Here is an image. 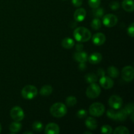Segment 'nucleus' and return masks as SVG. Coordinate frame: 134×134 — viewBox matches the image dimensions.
<instances>
[{
  "label": "nucleus",
  "mask_w": 134,
  "mask_h": 134,
  "mask_svg": "<svg viewBox=\"0 0 134 134\" xmlns=\"http://www.w3.org/2000/svg\"><path fill=\"white\" fill-rule=\"evenodd\" d=\"M21 128H22V124L17 121L13 122L9 126V130L13 133H18L20 131Z\"/></svg>",
  "instance_id": "aec40b11"
},
{
  "label": "nucleus",
  "mask_w": 134,
  "mask_h": 134,
  "mask_svg": "<svg viewBox=\"0 0 134 134\" xmlns=\"http://www.w3.org/2000/svg\"><path fill=\"white\" fill-rule=\"evenodd\" d=\"M85 126L89 130H95L98 127V122L94 118L89 116L85 120Z\"/></svg>",
  "instance_id": "dca6fc26"
},
{
  "label": "nucleus",
  "mask_w": 134,
  "mask_h": 134,
  "mask_svg": "<svg viewBox=\"0 0 134 134\" xmlns=\"http://www.w3.org/2000/svg\"><path fill=\"white\" fill-rule=\"evenodd\" d=\"M92 13L95 18H102L104 15V10H103V8H101L99 7L95 8V9H93Z\"/></svg>",
  "instance_id": "b1692460"
},
{
  "label": "nucleus",
  "mask_w": 134,
  "mask_h": 134,
  "mask_svg": "<svg viewBox=\"0 0 134 134\" xmlns=\"http://www.w3.org/2000/svg\"><path fill=\"white\" fill-rule=\"evenodd\" d=\"M122 7L124 10L132 13L134 10V3L133 0H124L122 3Z\"/></svg>",
  "instance_id": "f3484780"
},
{
  "label": "nucleus",
  "mask_w": 134,
  "mask_h": 134,
  "mask_svg": "<svg viewBox=\"0 0 134 134\" xmlns=\"http://www.w3.org/2000/svg\"><path fill=\"white\" fill-rule=\"evenodd\" d=\"M91 27L94 30H99L102 27V22L98 18H94L91 22Z\"/></svg>",
  "instance_id": "393cba45"
},
{
  "label": "nucleus",
  "mask_w": 134,
  "mask_h": 134,
  "mask_svg": "<svg viewBox=\"0 0 134 134\" xmlns=\"http://www.w3.org/2000/svg\"><path fill=\"white\" fill-rule=\"evenodd\" d=\"M107 73L109 76L111 78H117L119 75V69L115 66H110L107 69Z\"/></svg>",
  "instance_id": "4be33fe9"
},
{
  "label": "nucleus",
  "mask_w": 134,
  "mask_h": 134,
  "mask_svg": "<svg viewBox=\"0 0 134 134\" xmlns=\"http://www.w3.org/2000/svg\"><path fill=\"white\" fill-rule=\"evenodd\" d=\"M127 33H128V35L130 36L131 37H133L134 36V24L132 23L130 26L128 27L127 30Z\"/></svg>",
  "instance_id": "f704fd0d"
},
{
  "label": "nucleus",
  "mask_w": 134,
  "mask_h": 134,
  "mask_svg": "<svg viewBox=\"0 0 134 134\" xmlns=\"http://www.w3.org/2000/svg\"><path fill=\"white\" fill-rule=\"evenodd\" d=\"M109 7L111 8V10H116L119 9L120 7V3L118 1H112L111 3L109 4Z\"/></svg>",
  "instance_id": "72a5a7b5"
},
{
  "label": "nucleus",
  "mask_w": 134,
  "mask_h": 134,
  "mask_svg": "<svg viewBox=\"0 0 134 134\" xmlns=\"http://www.w3.org/2000/svg\"><path fill=\"white\" fill-rule=\"evenodd\" d=\"M133 115H134L133 113L131 114V119H132V122H133Z\"/></svg>",
  "instance_id": "ea45409f"
},
{
  "label": "nucleus",
  "mask_w": 134,
  "mask_h": 134,
  "mask_svg": "<svg viewBox=\"0 0 134 134\" xmlns=\"http://www.w3.org/2000/svg\"><path fill=\"white\" fill-rule=\"evenodd\" d=\"M38 90L34 85H26L22 88L21 94L24 99H32L37 95Z\"/></svg>",
  "instance_id": "7ed1b4c3"
},
{
  "label": "nucleus",
  "mask_w": 134,
  "mask_h": 134,
  "mask_svg": "<svg viewBox=\"0 0 134 134\" xmlns=\"http://www.w3.org/2000/svg\"><path fill=\"white\" fill-rule=\"evenodd\" d=\"M76 48V50H77V52H79V51H82V50H83V44H81V43H79V44H77V45H76L75 47Z\"/></svg>",
  "instance_id": "4c0bfd02"
},
{
  "label": "nucleus",
  "mask_w": 134,
  "mask_h": 134,
  "mask_svg": "<svg viewBox=\"0 0 134 134\" xmlns=\"http://www.w3.org/2000/svg\"><path fill=\"white\" fill-rule=\"evenodd\" d=\"M74 45L75 41L73 39L70 37L64 38L62 41V46L66 49H70V48H73Z\"/></svg>",
  "instance_id": "a211bd4d"
},
{
  "label": "nucleus",
  "mask_w": 134,
  "mask_h": 134,
  "mask_svg": "<svg viewBox=\"0 0 134 134\" xmlns=\"http://www.w3.org/2000/svg\"><path fill=\"white\" fill-rule=\"evenodd\" d=\"M86 116H87V111L85 109H80L77 113V116L79 119H84L86 118Z\"/></svg>",
  "instance_id": "473e14b6"
},
{
  "label": "nucleus",
  "mask_w": 134,
  "mask_h": 134,
  "mask_svg": "<svg viewBox=\"0 0 134 134\" xmlns=\"http://www.w3.org/2000/svg\"><path fill=\"white\" fill-rule=\"evenodd\" d=\"M75 60L79 63H85L88 60V54L83 51H79L74 54L73 56Z\"/></svg>",
  "instance_id": "2eb2a0df"
},
{
  "label": "nucleus",
  "mask_w": 134,
  "mask_h": 134,
  "mask_svg": "<svg viewBox=\"0 0 134 134\" xmlns=\"http://www.w3.org/2000/svg\"><path fill=\"white\" fill-rule=\"evenodd\" d=\"M109 105L112 109L115 110L119 109L123 104L122 99L117 95H113L109 98L108 101Z\"/></svg>",
  "instance_id": "6e6552de"
},
{
  "label": "nucleus",
  "mask_w": 134,
  "mask_h": 134,
  "mask_svg": "<svg viewBox=\"0 0 134 134\" xmlns=\"http://www.w3.org/2000/svg\"><path fill=\"white\" fill-rule=\"evenodd\" d=\"M124 110L126 112V113L128 114V115H131L132 113H133V110H134V105L133 103H128V105H126L124 108Z\"/></svg>",
  "instance_id": "7c9ffc66"
},
{
  "label": "nucleus",
  "mask_w": 134,
  "mask_h": 134,
  "mask_svg": "<svg viewBox=\"0 0 134 134\" xmlns=\"http://www.w3.org/2000/svg\"><path fill=\"white\" fill-rule=\"evenodd\" d=\"M73 36L77 41L84 43L88 41L92 37V34L88 29L85 27H77L73 31Z\"/></svg>",
  "instance_id": "f257e3e1"
},
{
  "label": "nucleus",
  "mask_w": 134,
  "mask_h": 134,
  "mask_svg": "<svg viewBox=\"0 0 134 134\" xmlns=\"http://www.w3.org/2000/svg\"><path fill=\"white\" fill-rule=\"evenodd\" d=\"M85 81L87 83H94L98 81V76L93 73H89L85 75Z\"/></svg>",
  "instance_id": "5701e85b"
},
{
  "label": "nucleus",
  "mask_w": 134,
  "mask_h": 134,
  "mask_svg": "<svg viewBox=\"0 0 134 134\" xmlns=\"http://www.w3.org/2000/svg\"><path fill=\"white\" fill-rule=\"evenodd\" d=\"M99 84L105 89H111L113 86L114 82L112 80V79L109 77H100L99 79Z\"/></svg>",
  "instance_id": "9d476101"
},
{
  "label": "nucleus",
  "mask_w": 134,
  "mask_h": 134,
  "mask_svg": "<svg viewBox=\"0 0 134 134\" xmlns=\"http://www.w3.org/2000/svg\"><path fill=\"white\" fill-rule=\"evenodd\" d=\"M101 93V88L97 84H90V86L87 88L86 91V95L90 99H95L98 98Z\"/></svg>",
  "instance_id": "39448f33"
},
{
  "label": "nucleus",
  "mask_w": 134,
  "mask_h": 134,
  "mask_svg": "<svg viewBox=\"0 0 134 134\" xmlns=\"http://www.w3.org/2000/svg\"><path fill=\"white\" fill-rule=\"evenodd\" d=\"M32 128L36 132H41L43 129V124L41 122L36 121L33 123Z\"/></svg>",
  "instance_id": "cd10ccee"
},
{
  "label": "nucleus",
  "mask_w": 134,
  "mask_h": 134,
  "mask_svg": "<svg viewBox=\"0 0 134 134\" xmlns=\"http://www.w3.org/2000/svg\"><path fill=\"white\" fill-rule=\"evenodd\" d=\"M85 134H86V133H90V134H92L91 132H85V133H84Z\"/></svg>",
  "instance_id": "79ce46f5"
},
{
  "label": "nucleus",
  "mask_w": 134,
  "mask_h": 134,
  "mask_svg": "<svg viewBox=\"0 0 134 134\" xmlns=\"http://www.w3.org/2000/svg\"><path fill=\"white\" fill-rule=\"evenodd\" d=\"M114 134H129L130 131L125 126H119L115 128L113 132Z\"/></svg>",
  "instance_id": "bb28decb"
},
{
  "label": "nucleus",
  "mask_w": 134,
  "mask_h": 134,
  "mask_svg": "<svg viewBox=\"0 0 134 134\" xmlns=\"http://www.w3.org/2000/svg\"><path fill=\"white\" fill-rule=\"evenodd\" d=\"M65 103H66V105L68 107H73L77 103V98L75 96H68L65 99Z\"/></svg>",
  "instance_id": "a878e982"
},
{
  "label": "nucleus",
  "mask_w": 134,
  "mask_h": 134,
  "mask_svg": "<svg viewBox=\"0 0 134 134\" xmlns=\"http://www.w3.org/2000/svg\"><path fill=\"white\" fill-rule=\"evenodd\" d=\"M106 37L102 33H97L94 34L92 37V42L95 45L101 46L105 42Z\"/></svg>",
  "instance_id": "f8f14e48"
},
{
  "label": "nucleus",
  "mask_w": 134,
  "mask_h": 134,
  "mask_svg": "<svg viewBox=\"0 0 134 134\" xmlns=\"http://www.w3.org/2000/svg\"><path fill=\"white\" fill-rule=\"evenodd\" d=\"M44 133L47 134H58L60 133V128L56 123H48L45 127Z\"/></svg>",
  "instance_id": "9b49d317"
},
{
  "label": "nucleus",
  "mask_w": 134,
  "mask_h": 134,
  "mask_svg": "<svg viewBox=\"0 0 134 134\" xmlns=\"http://www.w3.org/2000/svg\"><path fill=\"white\" fill-rule=\"evenodd\" d=\"M88 60L92 64H98L102 60V55L99 52H94L88 57Z\"/></svg>",
  "instance_id": "4468645a"
},
{
  "label": "nucleus",
  "mask_w": 134,
  "mask_h": 134,
  "mask_svg": "<svg viewBox=\"0 0 134 134\" xmlns=\"http://www.w3.org/2000/svg\"><path fill=\"white\" fill-rule=\"evenodd\" d=\"M113 132V128L109 125H103L101 128V133L105 134H111Z\"/></svg>",
  "instance_id": "c85d7f7f"
},
{
  "label": "nucleus",
  "mask_w": 134,
  "mask_h": 134,
  "mask_svg": "<svg viewBox=\"0 0 134 134\" xmlns=\"http://www.w3.org/2000/svg\"><path fill=\"white\" fill-rule=\"evenodd\" d=\"M128 117V114L125 111L124 109H119V111H116V117H115V120L117 121H124L126 120Z\"/></svg>",
  "instance_id": "6ab92c4d"
},
{
  "label": "nucleus",
  "mask_w": 134,
  "mask_h": 134,
  "mask_svg": "<svg viewBox=\"0 0 134 134\" xmlns=\"http://www.w3.org/2000/svg\"><path fill=\"white\" fill-rule=\"evenodd\" d=\"M88 5L92 9L99 7L101 4V0H88Z\"/></svg>",
  "instance_id": "c756f323"
},
{
  "label": "nucleus",
  "mask_w": 134,
  "mask_h": 134,
  "mask_svg": "<svg viewBox=\"0 0 134 134\" xmlns=\"http://www.w3.org/2000/svg\"><path fill=\"white\" fill-rule=\"evenodd\" d=\"M107 116H108L109 119H112V120H115V117H116V111L113 109H109L107 111Z\"/></svg>",
  "instance_id": "2f4dec72"
},
{
  "label": "nucleus",
  "mask_w": 134,
  "mask_h": 134,
  "mask_svg": "<svg viewBox=\"0 0 134 134\" xmlns=\"http://www.w3.org/2000/svg\"><path fill=\"white\" fill-rule=\"evenodd\" d=\"M66 106L65 104L60 102L54 103L51 106L50 113L53 116L56 118H61L65 116L67 113Z\"/></svg>",
  "instance_id": "f03ea898"
},
{
  "label": "nucleus",
  "mask_w": 134,
  "mask_h": 134,
  "mask_svg": "<svg viewBox=\"0 0 134 134\" xmlns=\"http://www.w3.org/2000/svg\"><path fill=\"white\" fill-rule=\"evenodd\" d=\"M105 75V70L102 68H99L98 70V77H103Z\"/></svg>",
  "instance_id": "e433bc0d"
},
{
  "label": "nucleus",
  "mask_w": 134,
  "mask_h": 134,
  "mask_svg": "<svg viewBox=\"0 0 134 134\" xmlns=\"http://www.w3.org/2000/svg\"><path fill=\"white\" fill-rule=\"evenodd\" d=\"M73 5L76 7H79L82 5V0H71Z\"/></svg>",
  "instance_id": "c9c22d12"
},
{
  "label": "nucleus",
  "mask_w": 134,
  "mask_h": 134,
  "mask_svg": "<svg viewBox=\"0 0 134 134\" xmlns=\"http://www.w3.org/2000/svg\"><path fill=\"white\" fill-rule=\"evenodd\" d=\"M105 112V106L99 102L92 103L89 107V113L96 117L101 116Z\"/></svg>",
  "instance_id": "20e7f679"
},
{
  "label": "nucleus",
  "mask_w": 134,
  "mask_h": 134,
  "mask_svg": "<svg viewBox=\"0 0 134 134\" xmlns=\"http://www.w3.org/2000/svg\"><path fill=\"white\" fill-rule=\"evenodd\" d=\"M79 69L80 70H85L86 69V65H85V63H80L79 64Z\"/></svg>",
  "instance_id": "58836bf2"
},
{
  "label": "nucleus",
  "mask_w": 134,
  "mask_h": 134,
  "mask_svg": "<svg viewBox=\"0 0 134 134\" xmlns=\"http://www.w3.org/2000/svg\"><path fill=\"white\" fill-rule=\"evenodd\" d=\"M118 18L115 14H107L103 16V24L106 27H113V26H116Z\"/></svg>",
  "instance_id": "1a4fd4ad"
},
{
  "label": "nucleus",
  "mask_w": 134,
  "mask_h": 134,
  "mask_svg": "<svg viewBox=\"0 0 134 134\" xmlns=\"http://www.w3.org/2000/svg\"><path fill=\"white\" fill-rule=\"evenodd\" d=\"M53 89L51 85H44L40 90V94L43 96H48L52 94Z\"/></svg>",
  "instance_id": "412c9836"
},
{
  "label": "nucleus",
  "mask_w": 134,
  "mask_h": 134,
  "mask_svg": "<svg viewBox=\"0 0 134 134\" xmlns=\"http://www.w3.org/2000/svg\"><path fill=\"white\" fill-rule=\"evenodd\" d=\"M10 116L14 121L20 122L24 118V112L23 109L19 106L13 107L10 112Z\"/></svg>",
  "instance_id": "423d86ee"
},
{
  "label": "nucleus",
  "mask_w": 134,
  "mask_h": 134,
  "mask_svg": "<svg viewBox=\"0 0 134 134\" xmlns=\"http://www.w3.org/2000/svg\"><path fill=\"white\" fill-rule=\"evenodd\" d=\"M122 77L126 82H131L134 77V69L131 65L125 66L122 70Z\"/></svg>",
  "instance_id": "0eeeda50"
},
{
  "label": "nucleus",
  "mask_w": 134,
  "mask_h": 134,
  "mask_svg": "<svg viewBox=\"0 0 134 134\" xmlns=\"http://www.w3.org/2000/svg\"><path fill=\"white\" fill-rule=\"evenodd\" d=\"M26 133L33 134V132H24V134H26Z\"/></svg>",
  "instance_id": "a19ab883"
},
{
  "label": "nucleus",
  "mask_w": 134,
  "mask_h": 134,
  "mask_svg": "<svg viewBox=\"0 0 134 134\" xmlns=\"http://www.w3.org/2000/svg\"><path fill=\"white\" fill-rule=\"evenodd\" d=\"M74 19L77 22H82L85 19L86 16V11L83 8H79L77 9L74 13Z\"/></svg>",
  "instance_id": "ddd939ff"
},
{
  "label": "nucleus",
  "mask_w": 134,
  "mask_h": 134,
  "mask_svg": "<svg viewBox=\"0 0 134 134\" xmlns=\"http://www.w3.org/2000/svg\"><path fill=\"white\" fill-rule=\"evenodd\" d=\"M1 124H0V133H1Z\"/></svg>",
  "instance_id": "37998d69"
}]
</instances>
